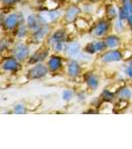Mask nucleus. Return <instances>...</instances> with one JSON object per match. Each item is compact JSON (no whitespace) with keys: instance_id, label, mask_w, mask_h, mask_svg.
<instances>
[{"instance_id":"1","label":"nucleus","mask_w":132,"mask_h":149,"mask_svg":"<svg viewBox=\"0 0 132 149\" xmlns=\"http://www.w3.org/2000/svg\"><path fill=\"white\" fill-rule=\"evenodd\" d=\"M48 70H49V68L47 66H45L44 64L38 63L35 67H33L29 71V78L32 79V80H37V79L43 78L48 74Z\"/></svg>"},{"instance_id":"2","label":"nucleus","mask_w":132,"mask_h":149,"mask_svg":"<svg viewBox=\"0 0 132 149\" xmlns=\"http://www.w3.org/2000/svg\"><path fill=\"white\" fill-rule=\"evenodd\" d=\"M20 22H21V14L12 13V14H9V15L4 19L3 25L7 30H11V29L17 27V25Z\"/></svg>"},{"instance_id":"3","label":"nucleus","mask_w":132,"mask_h":149,"mask_svg":"<svg viewBox=\"0 0 132 149\" xmlns=\"http://www.w3.org/2000/svg\"><path fill=\"white\" fill-rule=\"evenodd\" d=\"M29 56V47L24 44H19L14 49V58L18 61H24Z\"/></svg>"},{"instance_id":"4","label":"nucleus","mask_w":132,"mask_h":149,"mask_svg":"<svg viewBox=\"0 0 132 149\" xmlns=\"http://www.w3.org/2000/svg\"><path fill=\"white\" fill-rule=\"evenodd\" d=\"M106 48V45L104 41H94V42L90 43L88 45L85 46V52L93 54V53H97L100 51H104Z\"/></svg>"},{"instance_id":"5","label":"nucleus","mask_w":132,"mask_h":149,"mask_svg":"<svg viewBox=\"0 0 132 149\" xmlns=\"http://www.w3.org/2000/svg\"><path fill=\"white\" fill-rule=\"evenodd\" d=\"M122 59V55L118 50H110L106 52L102 56V61L104 63H110V62H117Z\"/></svg>"},{"instance_id":"6","label":"nucleus","mask_w":132,"mask_h":149,"mask_svg":"<svg viewBox=\"0 0 132 149\" xmlns=\"http://www.w3.org/2000/svg\"><path fill=\"white\" fill-rule=\"evenodd\" d=\"M39 17L41 19V21L43 22V24H47L49 22H53V21L57 20L59 17V12L57 10H50L43 12L39 15Z\"/></svg>"},{"instance_id":"7","label":"nucleus","mask_w":132,"mask_h":149,"mask_svg":"<svg viewBox=\"0 0 132 149\" xmlns=\"http://www.w3.org/2000/svg\"><path fill=\"white\" fill-rule=\"evenodd\" d=\"M18 60L16 58H8V59L4 60V62L2 63V69L8 72H14L19 68V63Z\"/></svg>"},{"instance_id":"8","label":"nucleus","mask_w":132,"mask_h":149,"mask_svg":"<svg viewBox=\"0 0 132 149\" xmlns=\"http://www.w3.org/2000/svg\"><path fill=\"white\" fill-rule=\"evenodd\" d=\"M80 12H81V9L79 8L78 6H75V5L69 6V8L67 9L66 14H65V19H66V21H68V22H72V21H74L78 17Z\"/></svg>"},{"instance_id":"9","label":"nucleus","mask_w":132,"mask_h":149,"mask_svg":"<svg viewBox=\"0 0 132 149\" xmlns=\"http://www.w3.org/2000/svg\"><path fill=\"white\" fill-rule=\"evenodd\" d=\"M42 24L43 22L41 21V19L39 16H36V15H30L27 19V25L28 27L32 30H38L39 28L42 27Z\"/></svg>"},{"instance_id":"10","label":"nucleus","mask_w":132,"mask_h":149,"mask_svg":"<svg viewBox=\"0 0 132 149\" xmlns=\"http://www.w3.org/2000/svg\"><path fill=\"white\" fill-rule=\"evenodd\" d=\"M107 30H108V24L105 21H100L95 25L94 29H93V35L97 37H100L106 34Z\"/></svg>"},{"instance_id":"11","label":"nucleus","mask_w":132,"mask_h":149,"mask_svg":"<svg viewBox=\"0 0 132 149\" xmlns=\"http://www.w3.org/2000/svg\"><path fill=\"white\" fill-rule=\"evenodd\" d=\"M80 50H81V45L80 43L78 42H72L69 44L67 45L66 47V54L68 55L69 57H75L76 55L80 53Z\"/></svg>"},{"instance_id":"12","label":"nucleus","mask_w":132,"mask_h":149,"mask_svg":"<svg viewBox=\"0 0 132 149\" xmlns=\"http://www.w3.org/2000/svg\"><path fill=\"white\" fill-rule=\"evenodd\" d=\"M61 66H62V60L61 58L58 56H53L48 61V68L52 72L58 71V70L61 68Z\"/></svg>"},{"instance_id":"13","label":"nucleus","mask_w":132,"mask_h":149,"mask_svg":"<svg viewBox=\"0 0 132 149\" xmlns=\"http://www.w3.org/2000/svg\"><path fill=\"white\" fill-rule=\"evenodd\" d=\"M80 71H81V68H80V65H79L76 62L73 61L69 64V67H68V74L72 78H76L79 74H80Z\"/></svg>"},{"instance_id":"14","label":"nucleus","mask_w":132,"mask_h":149,"mask_svg":"<svg viewBox=\"0 0 132 149\" xmlns=\"http://www.w3.org/2000/svg\"><path fill=\"white\" fill-rule=\"evenodd\" d=\"M104 43L106 45V48H110V49H114L120 44V40L116 37V36H108L106 39L104 40Z\"/></svg>"},{"instance_id":"15","label":"nucleus","mask_w":132,"mask_h":149,"mask_svg":"<svg viewBox=\"0 0 132 149\" xmlns=\"http://www.w3.org/2000/svg\"><path fill=\"white\" fill-rule=\"evenodd\" d=\"M86 85L90 86L92 90L97 88L98 85H99V81H98L97 77H95L94 74H88V76L86 77Z\"/></svg>"},{"instance_id":"16","label":"nucleus","mask_w":132,"mask_h":149,"mask_svg":"<svg viewBox=\"0 0 132 149\" xmlns=\"http://www.w3.org/2000/svg\"><path fill=\"white\" fill-rule=\"evenodd\" d=\"M48 31H49V29H48L47 26H42L41 28H39L38 30L35 31V34H34V39L36 41H41L43 40L45 37H46Z\"/></svg>"},{"instance_id":"17","label":"nucleus","mask_w":132,"mask_h":149,"mask_svg":"<svg viewBox=\"0 0 132 149\" xmlns=\"http://www.w3.org/2000/svg\"><path fill=\"white\" fill-rule=\"evenodd\" d=\"M65 39H66V34L64 31H57L51 37V42L53 43V45L56 43H64Z\"/></svg>"},{"instance_id":"18","label":"nucleus","mask_w":132,"mask_h":149,"mask_svg":"<svg viewBox=\"0 0 132 149\" xmlns=\"http://www.w3.org/2000/svg\"><path fill=\"white\" fill-rule=\"evenodd\" d=\"M47 56H48L47 51H38L33 55L32 58H31L30 63H40V62L43 61Z\"/></svg>"},{"instance_id":"19","label":"nucleus","mask_w":132,"mask_h":149,"mask_svg":"<svg viewBox=\"0 0 132 149\" xmlns=\"http://www.w3.org/2000/svg\"><path fill=\"white\" fill-rule=\"evenodd\" d=\"M131 97H132V92L128 88H121L118 93V98H120L121 100H127Z\"/></svg>"},{"instance_id":"20","label":"nucleus","mask_w":132,"mask_h":149,"mask_svg":"<svg viewBox=\"0 0 132 149\" xmlns=\"http://www.w3.org/2000/svg\"><path fill=\"white\" fill-rule=\"evenodd\" d=\"M124 3L122 8L125 10L128 14H132V0H123Z\"/></svg>"},{"instance_id":"21","label":"nucleus","mask_w":132,"mask_h":149,"mask_svg":"<svg viewBox=\"0 0 132 149\" xmlns=\"http://www.w3.org/2000/svg\"><path fill=\"white\" fill-rule=\"evenodd\" d=\"M27 33V27L25 25H19L17 29V36L19 38H22Z\"/></svg>"},{"instance_id":"22","label":"nucleus","mask_w":132,"mask_h":149,"mask_svg":"<svg viewBox=\"0 0 132 149\" xmlns=\"http://www.w3.org/2000/svg\"><path fill=\"white\" fill-rule=\"evenodd\" d=\"M74 97V92L71 90H66L63 93V100H71Z\"/></svg>"},{"instance_id":"23","label":"nucleus","mask_w":132,"mask_h":149,"mask_svg":"<svg viewBox=\"0 0 132 149\" xmlns=\"http://www.w3.org/2000/svg\"><path fill=\"white\" fill-rule=\"evenodd\" d=\"M14 111L18 114H21V113H25L26 112V109L23 104H17L15 107H14Z\"/></svg>"},{"instance_id":"24","label":"nucleus","mask_w":132,"mask_h":149,"mask_svg":"<svg viewBox=\"0 0 132 149\" xmlns=\"http://www.w3.org/2000/svg\"><path fill=\"white\" fill-rule=\"evenodd\" d=\"M122 21H123V20H121V19H118V20L115 22V29L117 30V32H121V31L124 29L123 22H122Z\"/></svg>"},{"instance_id":"25","label":"nucleus","mask_w":132,"mask_h":149,"mask_svg":"<svg viewBox=\"0 0 132 149\" xmlns=\"http://www.w3.org/2000/svg\"><path fill=\"white\" fill-rule=\"evenodd\" d=\"M102 98L105 100H112L111 93H109L108 91H104V92L102 93Z\"/></svg>"},{"instance_id":"26","label":"nucleus","mask_w":132,"mask_h":149,"mask_svg":"<svg viewBox=\"0 0 132 149\" xmlns=\"http://www.w3.org/2000/svg\"><path fill=\"white\" fill-rule=\"evenodd\" d=\"M18 1L19 0H2V3L5 6H10V5H13V4L17 3Z\"/></svg>"},{"instance_id":"27","label":"nucleus","mask_w":132,"mask_h":149,"mask_svg":"<svg viewBox=\"0 0 132 149\" xmlns=\"http://www.w3.org/2000/svg\"><path fill=\"white\" fill-rule=\"evenodd\" d=\"M107 13H108V16L110 18H114L115 16H116V10L114 9V7H109L108 11H107Z\"/></svg>"},{"instance_id":"28","label":"nucleus","mask_w":132,"mask_h":149,"mask_svg":"<svg viewBox=\"0 0 132 149\" xmlns=\"http://www.w3.org/2000/svg\"><path fill=\"white\" fill-rule=\"evenodd\" d=\"M125 73L127 74V76L132 78V65H130L129 67H127L125 70Z\"/></svg>"},{"instance_id":"29","label":"nucleus","mask_w":132,"mask_h":149,"mask_svg":"<svg viewBox=\"0 0 132 149\" xmlns=\"http://www.w3.org/2000/svg\"><path fill=\"white\" fill-rule=\"evenodd\" d=\"M127 21H128L129 26H130V27L132 28V14H129L128 18H127Z\"/></svg>"},{"instance_id":"30","label":"nucleus","mask_w":132,"mask_h":149,"mask_svg":"<svg viewBox=\"0 0 132 149\" xmlns=\"http://www.w3.org/2000/svg\"><path fill=\"white\" fill-rule=\"evenodd\" d=\"M76 1H80V0H76Z\"/></svg>"}]
</instances>
